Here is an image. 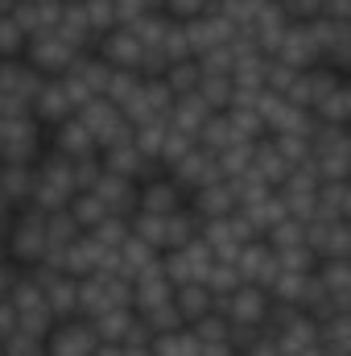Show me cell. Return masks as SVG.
<instances>
[{
	"label": "cell",
	"instance_id": "cell-11",
	"mask_svg": "<svg viewBox=\"0 0 351 356\" xmlns=\"http://www.w3.org/2000/svg\"><path fill=\"white\" fill-rule=\"evenodd\" d=\"M95 54L112 67V71H145V42L137 38V29H128V25H120V29H112L108 38H99V46H95Z\"/></svg>",
	"mask_w": 351,
	"mask_h": 356
},
{
	"label": "cell",
	"instance_id": "cell-4",
	"mask_svg": "<svg viewBox=\"0 0 351 356\" xmlns=\"http://www.w3.org/2000/svg\"><path fill=\"white\" fill-rule=\"evenodd\" d=\"M46 88V75H37L25 54L0 63V116H33V99Z\"/></svg>",
	"mask_w": 351,
	"mask_h": 356
},
{
	"label": "cell",
	"instance_id": "cell-19",
	"mask_svg": "<svg viewBox=\"0 0 351 356\" xmlns=\"http://www.w3.org/2000/svg\"><path fill=\"white\" fill-rule=\"evenodd\" d=\"M215 112L198 99V95H186V99H174V108H170V124H174L178 133H186V137H194L198 141V133L207 129V120H211Z\"/></svg>",
	"mask_w": 351,
	"mask_h": 356
},
{
	"label": "cell",
	"instance_id": "cell-16",
	"mask_svg": "<svg viewBox=\"0 0 351 356\" xmlns=\"http://www.w3.org/2000/svg\"><path fill=\"white\" fill-rule=\"evenodd\" d=\"M190 211H194L203 224H215V220H223V216H236V211H240L236 186H232L228 178H219V182L194 191V195H190Z\"/></svg>",
	"mask_w": 351,
	"mask_h": 356
},
{
	"label": "cell",
	"instance_id": "cell-1",
	"mask_svg": "<svg viewBox=\"0 0 351 356\" xmlns=\"http://www.w3.org/2000/svg\"><path fill=\"white\" fill-rule=\"evenodd\" d=\"M46 232H50V211L42 207H21L4 232V249L17 266L25 269H37L50 261V245H46Z\"/></svg>",
	"mask_w": 351,
	"mask_h": 356
},
{
	"label": "cell",
	"instance_id": "cell-21",
	"mask_svg": "<svg viewBox=\"0 0 351 356\" xmlns=\"http://www.w3.org/2000/svg\"><path fill=\"white\" fill-rule=\"evenodd\" d=\"M198 75H203V71H198V63H194V58H186V63H174V67L162 75V83L170 88L174 99H186V95H194V91H198Z\"/></svg>",
	"mask_w": 351,
	"mask_h": 356
},
{
	"label": "cell",
	"instance_id": "cell-24",
	"mask_svg": "<svg viewBox=\"0 0 351 356\" xmlns=\"http://www.w3.org/2000/svg\"><path fill=\"white\" fill-rule=\"evenodd\" d=\"M62 4H87V0H62Z\"/></svg>",
	"mask_w": 351,
	"mask_h": 356
},
{
	"label": "cell",
	"instance_id": "cell-20",
	"mask_svg": "<svg viewBox=\"0 0 351 356\" xmlns=\"http://www.w3.org/2000/svg\"><path fill=\"white\" fill-rule=\"evenodd\" d=\"M0 191H4V199L21 211V207H29L33 203V166H0Z\"/></svg>",
	"mask_w": 351,
	"mask_h": 356
},
{
	"label": "cell",
	"instance_id": "cell-22",
	"mask_svg": "<svg viewBox=\"0 0 351 356\" xmlns=\"http://www.w3.org/2000/svg\"><path fill=\"white\" fill-rule=\"evenodd\" d=\"M211 8H215V0H162V13L174 17V21H194Z\"/></svg>",
	"mask_w": 351,
	"mask_h": 356
},
{
	"label": "cell",
	"instance_id": "cell-13",
	"mask_svg": "<svg viewBox=\"0 0 351 356\" xmlns=\"http://www.w3.org/2000/svg\"><path fill=\"white\" fill-rule=\"evenodd\" d=\"M50 154H58V158H67V162H95L99 158V145H95V137H91L87 129H83V120L79 116H71L67 124H58V129H50Z\"/></svg>",
	"mask_w": 351,
	"mask_h": 356
},
{
	"label": "cell",
	"instance_id": "cell-15",
	"mask_svg": "<svg viewBox=\"0 0 351 356\" xmlns=\"http://www.w3.org/2000/svg\"><path fill=\"white\" fill-rule=\"evenodd\" d=\"M62 13H67L62 0H17L12 21L21 25L25 38H42V33H54L62 25Z\"/></svg>",
	"mask_w": 351,
	"mask_h": 356
},
{
	"label": "cell",
	"instance_id": "cell-18",
	"mask_svg": "<svg viewBox=\"0 0 351 356\" xmlns=\"http://www.w3.org/2000/svg\"><path fill=\"white\" fill-rule=\"evenodd\" d=\"M289 170H293V166L281 158V149L273 145V137L257 141V149H252V170H248V175H257L264 186H281V182L289 178Z\"/></svg>",
	"mask_w": 351,
	"mask_h": 356
},
{
	"label": "cell",
	"instance_id": "cell-14",
	"mask_svg": "<svg viewBox=\"0 0 351 356\" xmlns=\"http://www.w3.org/2000/svg\"><path fill=\"white\" fill-rule=\"evenodd\" d=\"M166 175L178 178V186L186 191V195H194V191H203V186H211V182H219L223 170H219V158L211 154V149H203V145H194L182 162H178L174 170H166Z\"/></svg>",
	"mask_w": 351,
	"mask_h": 356
},
{
	"label": "cell",
	"instance_id": "cell-9",
	"mask_svg": "<svg viewBox=\"0 0 351 356\" xmlns=\"http://www.w3.org/2000/svg\"><path fill=\"white\" fill-rule=\"evenodd\" d=\"M99 332L91 319H67V323H54L50 336H46V356H95L99 353Z\"/></svg>",
	"mask_w": 351,
	"mask_h": 356
},
{
	"label": "cell",
	"instance_id": "cell-7",
	"mask_svg": "<svg viewBox=\"0 0 351 356\" xmlns=\"http://www.w3.org/2000/svg\"><path fill=\"white\" fill-rule=\"evenodd\" d=\"M75 116L83 120V129L95 137L99 154H103L108 145H116V141L132 137V124H128V116H124V112H120L112 99H91V104H83V108L75 112Z\"/></svg>",
	"mask_w": 351,
	"mask_h": 356
},
{
	"label": "cell",
	"instance_id": "cell-12",
	"mask_svg": "<svg viewBox=\"0 0 351 356\" xmlns=\"http://www.w3.org/2000/svg\"><path fill=\"white\" fill-rule=\"evenodd\" d=\"M99 162H103V170H112V175H120V178H132V182H145V178L162 175V166H157V162H149L132 137H124V141L108 145V149L99 154Z\"/></svg>",
	"mask_w": 351,
	"mask_h": 356
},
{
	"label": "cell",
	"instance_id": "cell-23",
	"mask_svg": "<svg viewBox=\"0 0 351 356\" xmlns=\"http://www.w3.org/2000/svg\"><path fill=\"white\" fill-rule=\"evenodd\" d=\"M12 8H17V0H0V17H12Z\"/></svg>",
	"mask_w": 351,
	"mask_h": 356
},
{
	"label": "cell",
	"instance_id": "cell-5",
	"mask_svg": "<svg viewBox=\"0 0 351 356\" xmlns=\"http://www.w3.org/2000/svg\"><path fill=\"white\" fill-rule=\"evenodd\" d=\"M314 170L323 182H348L351 178V129H339V124H318L314 137Z\"/></svg>",
	"mask_w": 351,
	"mask_h": 356
},
{
	"label": "cell",
	"instance_id": "cell-3",
	"mask_svg": "<svg viewBox=\"0 0 351 356\" xmlns=\"http://www.w3.org/2000/svg\"><path fill=\"white\" fill-rule=\"evenodd\" d=\"M50 149V133L33 116H0V166H37Z\"/></svg>",
	"mask_w": 351,
	"mask_h": 356
},
{
	"label": "cell",
	"instance_id": "cell-8",
	"mask_svg": "<svg viewBox=\"0 0 351 356\" xmlns=\"http://www.w3.org/2000/svg\"><path fill=\"white\" fill-rule=\"evenodd\" d=\"M186 207H190V195L166 170L145 178L141 191H137V216H174V211H186Z\"/></svg>",
	"mask_w": 351,
	"mask_h": 356
},
{
	"label": "cell",
	"instance_id": "cell-10",
	"mask_svg": "<svg viewBox=\"0 0 351 356\" xmlns=\"http://www.w3.org/2000/svg\"><path fill=\"white\" fill-rule=\"evenodd\" d=\"M108 75H112V67H108L99 54H83V58L62 75V88L71 91L75 108H83V104H91V99H103Z\"/></svg>",
	"mask_w": 351,
	"mask_h": 356
},
{
	"label": "cell",
	"instance_id": "cell-6",
	"mask_svg": "<svg viewBox=\"0 0 351 356\" xmlns=\"http://www.w3.org/2000/svg\"><path fill=\"white\" fill-rule=\"evenodd\" d=\"M79 58H83V50L75 42H67L58 29L54 33H42V38H29V46H25V63L37 75H46V79H62Z\"/></svg>",
	"mask_w": 351,
	"mask_h": 356
},
{
	"label": "cell",
	"instance_id": "cell-2",
	"mask_svg": "<svg viewBox=\"0 0 351 356\" xmlns=\"http://www.w3.org/2000/svg\"><path fill=\"white\" fill-rule=\"evenodd\" d=\"M79 186H75V162L58 158L46 149V158L33 166V203L29 207H42V211H67L75 203Z\"/></svg>",
	"mask_w": 351,
	"mask_h": 356
},
{
	"label": "cell",
	"instance_id": "cell-17",
	"mask_svg": "<svg viewBox=\"0 0 351 356\" xmlns=\"http://www.w3.org/2000/svg\"><path fill=\"white\" fill-rule=\"evenodd\" d=\"M75 112H79V108H75L71 91L62 88V79H46V88L37 91V99H33V120H37V124L50 133V129L67 124Z\"/></svg>",
	"mask_w": 351,
	"mask_h": 356
}]
</instances>
